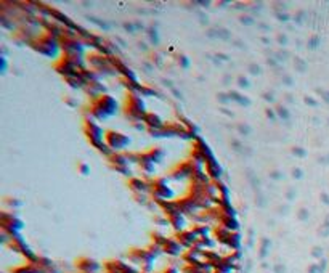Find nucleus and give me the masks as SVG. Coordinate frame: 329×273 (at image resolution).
<instances>
[{"instance_id": "13", "label": "nucleus", "mask_w": 329, "mask_h": 273, "mask_svg": "<svg viewBox=\"0 0 329 273\" xmlns=\"http://www.w3.org/2000/svg\"><path fill=\"white\" fill-rule=\"evenodd\" d=\"M292 153H294V154H297V156H305V151H303L302 148H294V149H292Z\"/></svg>"}, {"instance_id": "18", "label": "nucleus", "mask_w": 329, "mask_h": 273, "mask_svg": "<svg viewBox=\"0 0 329 273\" xmlns=\"http://www.w3.org/2000/svg\"><path fill=\"white\" fill-rule=\"evenodd\" d=\"M263 98L267 100V101H270V103H273V101H275V98H273V95H271V93H265Z\"/></svg>"}, {"instance_id": "21", "label": "nucleus", "mask_w": 329, "mask_h": 273, "mask_svg": "<svg viewBox=\"0 0 329 273\" xmlns=\"http://www.w3.org/2000/svg\"><path fill=\"white\" fill-rule=\"evenodd\" d=\"M321 198H323V202H324V204H329V196H327L326 193H323Z\"/></svg>"}, {"instance_id": "10", "label": "nucleus", "mask_w": 329, "mask_h": 273, "mask_svg": "<svg viewBox=\"0 0 329 273\" xmlns=\"http://www.w3.org/2000/svg\"><path fill=\"white\" fill-rule=\"evenodd\" d=\"M124 28L127 29V31H130L132 34H133V32H135V29H137V28H135V26H133V24H132V23H125V24H124Z\"/></svg>"}, {"instance_id": "7", "label": "nucleus", "mask_w": 329, "mask_h": 273, "mask_svg": "<svg viewBox=\"0 0 329 273\" xmlns=\"http://www.w3.org/2000/svg\"><path fill=\"white\" fill-rule=\"evenodd\" d=\"M249 69H250L252 74H260V66H258V65H250Z\"/></svg>"}, {"instance_id": "2", "label": "nucleus", "mask_w": 329, "mask_h": 273, "mask_svg": "<svg viewBox=\"0 0 329 273\" xmlns=\"http://www.w3.org/2000/svg\"><path fill=\"white\" fill-rule=\"evenodd\" d=\"M130 186L133 188V191H137L138 194H141V193H146V191H149V185L144 180H140V179H135V180H132V183H130Z\"/></svg>"}, {"instance_id": "12", "label": "nucleus", "mask_w": 329, "mask_h": 273, "mask_svg": "<svg viewBox=\"0 0 329 273\" xmlns=\"http://www.w3.org/2000/svg\"><path fill=\"white\" fill-rule=\"evenodd\" d=\"M278 42H280L281 45L284 47V45L287 43V37H286V35H278Z\"/></svg>"}, {"instance_id": "9", "label": "nucleus", "mask_w": 329, "mask_h": 273, "mask_svg": "<svg viewBox=\"0 0 329 273\" xmlns=\"http://www.w3.org/2000/svg\"><path fill=\"white\" fill-rule=\"evenodd\" d=\"M318 42H320L318 37H313V39L310 40V45H308V47H310V48H316V47H318Z\"/></svg>"}, {"instance_id": "3", "label": "nucleus", "mask_w": 329, "mask_h": 273, "mask_svg": "<svg viewBox=\"0 0 329 273\" xmlns=\"http://www.w3.org/2000/svg\"><path fill=\"white\" fill-rule=\"evenodd\" d=\"M276 114H278L280 117H283L284 120H289V111H287L284 106H278V108H276Z\"/></svg>"}, {"instance_id": "23", "label": "nucleus", "mask_w": 329, "mask_h": 273, "mask_svg": "<svg viewBox=\"0 0 329 273\" xmlns=\"http://www.w3.org/2000/svg\"><path fill=\"white\" fill-rule=\"evenodd\" d=\"M275 270H276V273H283V271H284V267H281V265H278V267H276V268H275Z\"/></svg>"}, {"instance_id": "15", "label": "nucleus", "mask_w": 329, "mask_h": 273, "mask_svg": "<svg viewBox=\"0 0 329 273\" xmlns=\"http://www.w3.org/2000/svg\"><path fill=\"white\" fill-rule=\"evenodd\" d=\"M318 92L323 95V100H324V101H327V103H329V92H324V90H318Z\"/></svg>"}, {"instance_id": "19", "label": "nucleus", "mask_w": 329, "mask_h": 273, "mask_svg": "<svg viewBox=\"0 0 329 273\" xmlns=\"http://www.w3.org/2000/svg\"><path fill=\"white\" fill-rule=\"evenodd\" d=\"M267 116H268V117H271L273 120H276V119H278V116H276V114H275L273 111H270V109H267Z\"/></svg>"}, {"instance_id": "20", "label": "nucleus", "mask_w": 329, "mask_h": 273, "mask_svg": "<svg viewBox=\"0 0 329 273\" xmlns=\"http://www.w3.org/2000/svg\"><path fill=\"white\" fill-rule=\"evenodd\" d=\"M305 103H307V105H312V106H316V101L312 100V98H308V97L305 98Z\"/></svg>"}, {"instance_id": "6", "label": "nucleus", "mask_w": 329, "mask_h": 273, "mask_svg": "<svg viewBox=\"0 0 329 273\" xmlns=\"http://www.w3.org/2000/svg\"><path fill=\"white\" fill-rule=\"evenodd\" d=\"M238 82H239V87H244V88L249 87V80L246 77H238Z\"/></svg>"}, {"instance_id": "16", "label": "nucleus", "mask_w": 329, "mask_h": 273, "mask_svg": "<svg viewBox=\"0 0 329 273\" xmlns=\"http://www.w3.org/2000/svg\"><path fill=\"white\" fill-rule=\"evenodd\" d=\"M307 217H308V212L305 211V209H302V211H300V214H299V219H302V220H305Z\"/></svg>"}, {"instance_id": "1", "label": "nucleus", "mask_w": 329, "mask_h": 273, "mask_svg": "<svg viewBox=\"0 0 329 273\" xmlns=\"http://www.w3.org/2000/svg\"><path fill=\"white\" fill-rule=\"evenodd\" d=\"M129 142H130V140H129L127 137H124L122 133H114V132H111L109 135H108V145L111 146V149H122Z\"/></svg>"}, {"instance_id": "24", "label": "nucleus", "mask_w": 329, "mask_h": 273, "mask_svg": "<svg viewBox=\"0 0 329 273\" xmlns=\"http://www.w3.org/2000/svg\"><path fill=\"white\" fill-rule=\"evenodd\" d=\"M80 169H82V172H84V175H87V172H88V167H87V166H82Z\"/></svg>"}, {"instance_id": "4", "label": "nucleus", "mask_w": 329, "mask_h": 273, "mask_svg": "<svg viewBox=\"0 0 329 273\" xmlns=\"http://www.w3.org/2000/svg\"><path fill=\"white\" fill-rule=\"evenodd\" d=\"M148 34H149V37H151V42H153V43H156V45H157V43H159V37H157V31L151 28Z\"/></svg>"}, {"instance_id": "5", "label": "nucleus", "mask_w": 329, "mask_h": 273, "mask_svg": "<svg viewBox=\"0 0 329 273\" xmlns=\"http://www.w3.org/2000/svg\"><path fill=\"white\" fill-rule=\"evenodd\" d=\"M238 130L241 132V133H246V135H249V133H250L249 125H243V124H239V125H238Z\"/></svg>"}, {"instance_id": "17", "label": "nucleus", "mask_w": 329, "mask_h": 273, "mask_svg": "<svg viewBox=\"0 0 329 273\" xmlns=\"http://www.w3.org/2000/svg\"><path fill=\"white\" fill-rule=\"evenodd\" d=\"M276 16L280 18V21H287V20H289V16H287L286 13H278Z\"/></svg>"}, {"instance_id": "25", "label": "nucleus", "mask_w": 329, "mask_h": 273, "mask_svg": "<svg viewBox=\"0 0 329 273\" xmlns=\"http://www.w3.org/2000/svg\"><path fill=\"white\" fill-rule=\"evenodd\" d=\"M138 45H140V48H141V50H148V48H146V43L140 42V43H138Z\"/></svg>"}, {"instance_id": "8", "label": "nucleus", "mask_w": 329, "mask_h": 273, "mask_svg": "<svg viewBox=\"0 0 329 273\" xmlns=\"http://www.w3.org/2000/svg\"><path fill=\"white\" fill-rule=\"evenodd\" d=\"M241 23L243 24H254V20L250 16H241Z\"/></svg>"}, {"instance_id": "14", "label": "nucleus", "mask_w": 329, "mask_h": 273, "mask_svg": "<svg viewBox=\"0 0 329 273\" xmlns=\"http://www.w3.org/2000/svg\"><path fill=\"white\" fill-rule=\"evenodd\" d=\"M313 256H315V257H321V256H323V249H320V247H315V249H313Z\"/></svg>"}, {"instance_id": "11", "label": "nucleus", "mask_w": 329, "mask_h": 273, "mask_svg": "<svg viewBox=\"0 0 329 273\" xmlns=\"http://www.w3.org/2000/svg\"><path fill=\"white\" fill-rule=\"evenodd\" d=\"M292 177L294 179H302V170L300 169H294L292 170Z\"/></svg>"}, {"instance_id": "22", "label": "nucleus", "mask_w": 329, "mask_h": 273, "mask_svg": "<svg viewBox=\"0 0 329 273\" xmlns=\"http://www.w3.org/2000/svg\"><path fill=\"white\" fill-rule=\"evenodd\" d=\"M181 65L185 66V68L188 66V60H186V56H181Z\"/></svg>"}]
</instances>
